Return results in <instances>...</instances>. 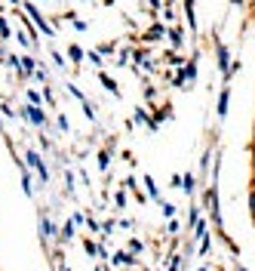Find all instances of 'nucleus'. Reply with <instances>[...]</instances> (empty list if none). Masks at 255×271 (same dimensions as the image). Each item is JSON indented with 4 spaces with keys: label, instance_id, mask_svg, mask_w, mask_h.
I'll use <instances>...</instances> for the list:
<instances>
[{
    "label": "nucleus",
    "instance_id": "nucleus-5",
    "mask_svg": "<svg viewBox=\"0 0 255 271\" xmlns=\"http://www.w3.org/2000/svg\"><path fill=\"white\" fill-rule=\"evenodd\" d=\"M28 12H31V19H34V22H37V28H40V31L46 34V37H49V34H52V31H49V25L43 22V15H40L37 9H34V6H28Z\"/></svg>",
    "mask_w": 255,
    "mask_h": 271
},
{
    "label": "nucleus",
    "instance_id": "nucleus-26",
    "mask_svg": "<svg viewBox=\"0 0 255 271\" xmlns=\"http://www.w3.org/2000/svg\"><path fill=\"white\" fill-rule=\"evenodd\" d=\"M200 271H209V265H203V268H200Z\"/></svg>",
    "mask_w": 255,
    "mask_h": 271
},
{
    "label": "nucleus",
    "instance_id": "nucleus-23",
    "mask_svg": "<svg viewBox=\"0 0 255 271\" xmlns=\"http://www.w3.org/2000/svg\"><path fill=\"white\" fill-rule=\"evenodd\" d=\"M129 250H132V253H141V241H129Z\"/></svg>",
    "mask_w": 255,
    "mask_h": 271
},
{
    "label": "nucleus",
    "instance_id": "nucleus-28",
    "mask_svg": "<svg viewBox=\"0 0 255 271\" xmlns=\"http://www.w3.org/2000/svg\"><path fill=\"white\" fill-rule=\"evenodd\" d=\"M240 271H246V268H240Z\"/></svg>",
    "mask_w": 255,
    "mask_h": 271
},
{
    "label": "nucleus",
    "instance_id": "nucleus-15",
    "mask_svg": "<svg viewBox=\"0 0 255 271\" xmlns=\"http://www.w3.org/2000/svg\"><path fill=\"white\" fill-rule=\"evenodd\" d=\"M181 188H185V191H194V176H191V173L181 179Z\"/></svg>",
    "mask_w": 255,
    "mask_h": 271
},
{
    "label": "nucleus",
    "instance_id": "nucleus-2",
    "mask_svg": "<svg viewBox=\"0 0 255 271\" xmlns=\"http://www.w3.org/2000/svg\"><path fill=\"white\" fill-rule=\"evenodd\" d=\"M28 164H31L34 170H37V173H40V179H43V182L49 179V176H46V167H43V160H40V154H37V151H31V154H28Z\"/></svg>",
    "mask_w": 255,
    "mask_h": 271
},
{
    "label": "nucleus",
    "instance_id": "nucleus-6",
    "mask_svg": "<svg viewBox=\"0 0 255 271\" xmlns=\"http://www.w3.org/2000/svg\"><path fill=\"white\" fill-rule=\"evenodd\" d=\"M25 111H28V120H31V123H37V126L46 120V117H43V111H40V108H34V105H28Z\"/></svg>",
    "mask_w": 255,
    "mask_h": 271
},
{
    "label": "nucleus",
    "instance_id": "nucleus-3",
    "mask_svg": "<svg viewBox=\"0 0 255 271\" xmlns=\"http://www.w3.org/2000/svg\"><path fill=\"white\" fill-rule=\"evenodd\" d=\"M218 65L225 68V77H228V71H231V52H228L225 43H218Z\"/></svg>",
    "mask_w": 255,
    "mask_h": 271
},
{
    "label": "nucleus",
    "instance_id": "nucleus-21",
    "mask_svg": "<svg viewBox=\"0 0 255 271\" xmlns=\"http://www.w3.org/2000/svg\"><path fill=\"white\" fill-rule=\"evenodd\" d=\"M83 247H86V253H89V256H96V253H99V247H96V244H89V241H86Z\"/></svg>",
    "mask_w": 255,
    "mask_h": 271
},
{
    "label": "nucleus",
    "instance_id": "nucleus-24",
    "mask_svg": "<svg viewBox=\"0 0 255 271\" xmlns=\"http://www.w3.org/2000/svg\"><path fill=\"white\" fill-rule=\"evenodd\" d=\"M249 210H252V219H255V191L249 194Z\"/></svg>",
    "mask_w": 255,
    "mask_h": 271
},
{
    "label": "nucleus",
    "instance_id": "nucleus-20",
    "mask_svg": "<svg viewBox=\"0 0 255 271\" xmlns=\"http://www.w3.org/2000/svg\"><path fill=\"white\" fill-rule=\"evenodd\" d=\"M99 167H102V170H108V151H102V154H99Z\"/></svg>",
    "mask_w": 255,
    "mask_h": 271
},
{
    "label": "nucleus",
    "instance_id": "nucleus-13",
    "mask_svg": "<svg viewBox=\"0 0 255 271\" xmlns=\"http://www.w3.org/2000/svg\"><path fill=\"white\" fill-rule=\"evenodd\" d=\"M185 9H188V22H191V28H197V19H194V0H185Z\"/></svg>",
    "mask_w": 255,
    "mask_h": 271
},
{
    "label": "nucleus",
    "instance_id": "nucleus-22",
    "mask_svg": "<svg viewBox=\"0 0 255 271\" xmlns=\"http://www.w3.org/2000/svg\"><path fill=\"white\" fill-rule=\"evenodd\" d=\"M0 37H9V28H6V22L0 19Z\"/></svg>",
    "mask_w": 255,
    "mask_h": 271
},
{
    "label": "nucleus",
    "instance_id": "nucleus-9",
    "mask_svg": "<svg viewBox=\"0 0 255 271\" xmlns=\"http://www.w3.org/2000/svg\"><path fill=\"white\" fill-rule=\"evenodd\" d=\"M169 37H172L175 46H181V43H185V31H181V28H172V31H169Z\"/></svg>",
    "mask_w": 255,
    "mask_h": 271
},
{
    "label": "nucleus",
    "instance_id": "nucleus-8",
    "mask_svg": "<svg viewBox=\"0 0 255 271\" xmlns=\"http://www.w3.org/2000/svg\"><path fill=\"white\" fill-rule=\"evenodd\" d=\"M160 37H166V28L163 25H154L148 34H144V40H160Z\"/></svg>",
    "mask_w": 255,
    "mask_h": 271
},
{
    "label": "nucleus",
    "instance_id": "nucleus-17",
    "mask_svg": "<svg viewBox=\"0 0 255 271\" xmlns=\"http://www.w3.org/2000/svg\"><path fill=\"white\" fill-rule=\"evenodd\" d=\"M62 238H65V241H71V238H74V225H71V222L65 225V234H62Z\"/></svg>",
    "mask_w": 255,
    "mask_h": 271
},
{
    "label": "nucleus",
    "instance_id": "nucleus-16",
    "mask_svg": "<svg viewBox=\"0 0 255 271\" xmlns=\"http://www.w3.org/2000/svg\"><path fill=\"white\" fill-rule=\"evenodd\" d=\"M163 216H166V219H172V216H175V207H172V204H163Z\"/></svg>",
    "mask_w": 255,
    "mask_h": 271
},
{
    "label": "nucleus",
    "instance_id": "nucleus-10",
    "mask_svg": "<svg viewBox=\"0 0 255 271\" xmlns=\"http://www.w3.org/2000/svg\"><path fill=\"white\" fill-rule=\"evenodd\" d=\"M135 120H138V123H144L148 130H157V126H154V120H151L148 114H144V111H135Z\"/></svg>",
    "mask_w": 255,
    "mask_h": 271
},
{
    "label": "nucleus",
    "instance_id": "nucleus-25",
    "mask_svg": "<svg viewBox=\"0 0 255 271\" xmlns=\"http://www.w3.org/2000/svg\"><path fill=\"white\" fill-rule=\"evenodd\" d=\"M252 170H255V151H252Z\"/></svg>",
    "mask_w": 255,
    "mask_h": 271
},
{
    "label": "nucleus",
    "instance_id": "nucleus-19",
    "mask_svg": "<svg viewBox=\"0 0 255 271\" xmlns=\"http://www.w3.org/2000/svg\"><path fill=\"white\" fill-rule=\"evenodd\" d=\"M181 268V256H172V262H169V271H178Z\"/></svg>",
    "mask_w": 255,
    "mask_h": 271
},
{
    "label": "nucleus",
    "instance_id": "nucleus-12",
    "mask_svg": "<svg viewBox=\"0 0 255 271\" xmlns=\"http://www.w3.org/2000/svg\"><path fill=\"white\" fill-rule=\"evenodd\" d=\"M114 262H117V265H132L135 259L129 256V253H117V256H114Z\"/></svg>",
    "mask_w": 255,
    "mask_h": 271
},
{
    "label": "nucleus",
    "instance_id": "nucleus-27",
    "mask_svg": "<svg viewBox=\"0 0 255 271\" xmlns=\"http://www.w3.org/2000/svg\"><path fill=\"white\" fill-rule=\"evenodd\" d=\"M231 3H243V0H231Z\"/></svg>",
    "mask_w": 255,
    "mask_h": 271
},
{
    "label": "nucleus",
    "instance_id": "nucleus-4",
    "mask_svg": "<svg viewBox=\"0 0 255 271\" xmlns=\"http://www.w3.org/2000/svg\"><path fill=\"white\" fill-rule=\"evenodd\" d=\"M228 105H231V89H222V96H218V117L228 114Z\"/></svg>",
    "mask_w": 255,
    "mask_h": 271
},
{
    "label": "nucleus",
    "instance_id": "nucleus-11",
    "mask_svg": "<svg viewBox=\"0 0 255 271\" xmlns=\"http://www.w3.org/2000/svg\"><path fill=\"white\" fill-rule=\"evenodd\" d=\"M144 185H148V194L154 197V201H160V194H157V185H154V179H151V176H144Z\"/></svg>",
    "mask_w": 255,
    "mask_h": 271
},
{
    "label": "nucleus",
    "instance_id": "nucleus-18",
    "mask_svg": "<svg viewBox=\"0 0 255 271\" xmlns=\"http://www.w3.org/2000/svg\"><path fill=\"white\" fill-rule=\"evenodd\" d=\"M200 253H203V256L209 253V234H203V244H200Z\"/></svg>",
    "mask_w": 255,
    "mask_h": 271
},
{
    "label": "nucleus",
    "instance_id": "nucleus-1",
    "mask_svg": "<svg viewBox=\"0 0 255 271\" xmlns=\"http://www.w3.org/2000/svg\"><path fill=\"white\" fill-rule=\"evenodd\" d=\"M206 204H209L212 219H215V222H222V216H218V194H215V188H209V191H206Z\"/></svg>",
    "mask_w": 255,
    "mask_h": 271
},
{
    "label": "nucleus",
    "instance_id": "nucleus-7",
    "mask_svg": "<svg viewBox=\"0 0 255 271\" xmlns=\"http://www.w3.org/2000/svg\"><path fill=\"white\" fill-rule=\"evenodd\" d=\"M99 80H102V86H105V89H111V96H120V86H117V83H114L111 77H108V74H105V71H102V74H99Z\"/></svg>",
    "mask_w": 255,
    "mask_h": 271
},
{
    "label": "nucleus",
    "instance_id": "nucleus-14",
    "mask_svg": "<svg viewBox=\"0 0 255 271\" xmlns=\"http://www.w3.org/2000/svg\"><path fill=\"white\" fill-rule=\"evenodd\" d=\"M68 56L74 59V62H80V59H83V49H80V46H71V49H68Z\"/></svg>",
    "mask_w": 255,
    "mask_h": 271
}]
</instances>
